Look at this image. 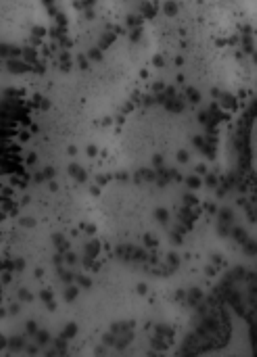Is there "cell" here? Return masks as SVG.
Segmentation results:
<instances>
[{
  "instance_id": "cell-1",
  "label": "cell",
  "mask_w": 257,
  "mask_h": 357,
  "mask_svg": "<svg viewBox=\"0 0 257 357\" xmlns=\"http://www.w3.org/2000/svg\"><path fill=\"white\" fill-rule=\"evenodd\" d=\"M253 336H257V318H255V324H253Z\"/></svg>"
}]
</instances>
